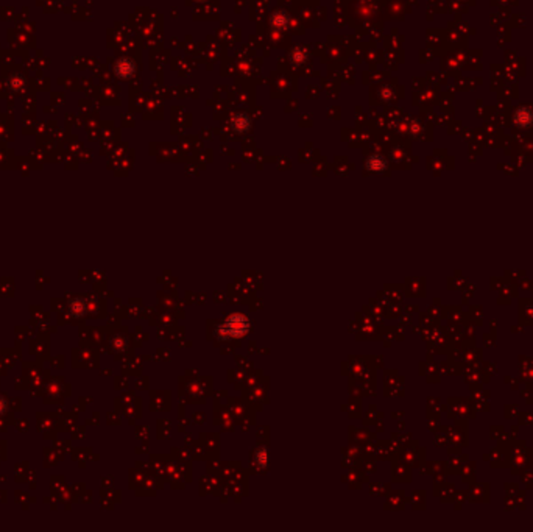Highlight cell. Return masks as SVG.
Listing matches in <instances>:
<instances>
[{
    "label": "cell",
    "instance_id": "1",
    "mask_svg": "<svg viewBox=\"0 0 533 532\" xmlns=\"http://www.w3.org/2000/svg\"><path fill=\"white\" fill-rule=\"evenodd\" d=\"M6 407H8V404H6V400H5V398H2V396H0V415H2V414H5V412H6Z\"/></svg>",
    "mask_w": 533,
    "mask_h": 532
}]
</instances>
